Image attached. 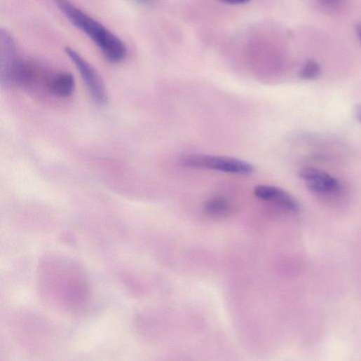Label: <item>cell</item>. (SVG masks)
Returning a JSON list of instances; mask_svg holds the SVG:
<instances>
[{"instance_id": "obj_1", "label": "cell", "mask_w": 361, "mask_h": 361, "mask_svg": "<svg viewBox=\"0 0 361 361\" xmlns=\"http://www.w3.org/2000/svg\"><path fill=\"white\" fill-rule=\"evenodd\" d=\"M54 2L69 21L94 42L108 61L117 63L126 58L125 44L105 27L69 0H54Z\"/></svg>"}, {"instance_id": "obj_2", "label": "cell", "mask_w": 361, "mask_h": 361, "mask_svg": "<svg viewBox=\"0 0 361 361\" xmlns=\"http://www.w3.org/2000/svg\"><path fill=\"white\" fill-rule=\"evenodd\" d=\"M182 165L201 170H214L224 173L247 175L252 174L254 167L244 161L234 158L207 155H190L183 157Z\"/></svg>"}, {"instance_id": "obj_3", "label": "cell", "mask_w": 361, "mask_h": 361, "mask_svg": "<svg viewBox=\"0 0 361 361\" xmlns=\"http://www.w3.org/2000/svg\"><path fill=\"white\" fill-rule=\"evenodd\" d=\"M22 58L13 36L6 29L0 32V81L3 87L15 86Z\"/></svg>"}, {"instance_id": "obj_4", "label": "cell", "mask_w": 361, "mask_h": 361, "mask_svg": "<svg viewBox=\"0 0 361 361\" xmlns=\"http://www.w3.org/2000/svg\"><path fill=\"white\" fill-rule=\"evenodd\" d=\"M66 53L75 64L93 98L100 104L107 101L104 83L95 69L74 50L67 48Z\"/></svg>"}, {"instance_id": "obj_5", "label": "cell", "mask_w": 361, "mask_h": 361, "mask_svg": "<svg viewBox=\"0 0 361 361\" xmlns=\"http://www.w3.org/2000/svg\"><path fill=\"white\" fill-rule=\"evenodd\" d=\"M308 189L315 193L332 194L340 189L337 179L327 172L314 168H305L299 172Z\"/></svg>"}, {"instance_id": "obj_6", "label": "cell", "mask_w": 361, "mask_h": 361, "mask_svg": "<svg viewBox=\"0 0 361 361\" xmlns=\"http://www.w3.org/2000/svg\"><path fill=\"white\" fill-rule=\"evenodd\" d=\"M255 196L260 200L272 203L290 213L300 210L299 202L287 191L279 187L259 185L254 189Z\"/></svg>"}, {"instance_id": "obj_7", "label": "cell", "mask_w": 361, "mask_h": 361, "mask_svg": "<svg viewBox=\"0 0 361 361\" xmlns=\"http://www.w3.org/2000/svg\"><path fill=\"white\" fill-rule=\"evenodd\" d=\"M46 86L52 94L60 97H67L75 90V80L74 76L67 72L50 74Z\"/></svg>"}, {"instance_id": "obj_8", "label": "cell", "mask_w": 361, "mask_h": 361, "mask_svg": "<svg viewBox=\"0 0 361 361\" xmlns=\"http://www.w3.org/2000/svg\"><path fill=\"white\" fill-rule=\"evenodd\" d=\"M203 210L208 217L219 219L230 215L233 212V206L225 198L214 197L205 201L203 205Z\"/></svg>"}, {"instance_id": "obj_9", "label": "cell", "mask_w": 361, "mask_h": 361, "mask_svg": "<svg viewBox=\"0 0 361 361\" xmlns=\"http://www.w3.org/2000/svg\"><path fill=\"white\" fill-rule=\"evenodd\" d=\"M321 74L320 65L313 60L308 61L301 69L299 76L304 80H315Z\"/></svg>"}, {"instance_id": "obj_10", "label": "cell", "mask_w": 361, "mask_h": 361, "mask_svg": "<svg viewBox=\"0 0 361 361\" xmlns=\"http://www.w3.org/2000/svg\"><path fill=\"white\" fill-rule=\"evenodd\" d=\"M219 1L229 5H240L247 4L251 0H219Z\"/></svg>"}, {"instance_id": "obj_11", "label": "cell", "mask_w": 361, "mask_h": 361, "mask_svg": "<svg viewBox=\"0 0 361 361\" xmlns=\"http://www.w3.org/2000/svg\"><path fill=\"white\" fill-rule=\"evenodd\" d=\"M355 115L359 120V122L361 123V104L356 106Z\"/></svg>"}, {"instance_id": "obj_12", "label": "cell", "mask_w": 361, "mask_h": 361, "mask_svg": "<svg viewBox=\"0 0 361 361\" xmlns=\"http://www.w3.org/2000/svg\"><path fill=\"white\" fill-rule=\"evenodd\" d=\"M356 32L357 34V36L361 42V23H359L356 27Z\"/></svg>"}, {"instance_id": "obj_13", "label": "cell", "mask_w": 361, "mask_h": 361, "mask_svg": "<svg viewBox=\"0 0 361 361\" xmlns=\"http://www.w3.org/2000/svg\"><path fill=\"white\" fill-rule=\"evenodd\" d=\"M142 1H148V0H142Z\"/></svg>"}, {"instance_id": "obj_14", "label": "cell", "mask_w": 361, "mask_h": 361, "mask_svg": "<svg viewBox=\"0 0 361 361\" xmlns=\"http://www.w3.org/2000/svg\"><path fill=\"white\" fill-rule=\"evenodd\" d=\"M328 1H333V0H328Z\"/></svg>"}]
</instances>
